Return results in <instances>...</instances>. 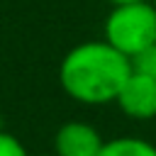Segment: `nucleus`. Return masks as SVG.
I'll return each mask as SVG.
<instances>
[{
    "mask_svg": "<svg viewBox=\"0 0 156 156\" xmlns=\"http://www.w3.org/2000/svg\"><path fill=\"white\" fill-rule=\"evenodd\" d=\"M115 102L119 112L132 119H139V122L154 119L156 117V78L132 71V76L122 85Z\"/></svg>",
    "mask_w": 156,
    "mask_h": 156,
    "instance_id": "nucleus-3",
    "label": "nucleus"
},
{
    "mask_svg": "<svg viewBox=\"0 0 156 156\" xmlns=\"http://www.w3.org/2000/svg\"><path fill=\"white\" fill-rule=\"evenodd\" d=\"M129 61H132V71L156 78V44L146 46L144 51H139V54H136V56H132Z\"/></svg>",
    "mask_w": 156,
    "mask_h": 156,
    "instance_id": "nucleus-6",
    "label": "nucleus"
},
{
    "mask_svg": "<svg viewBox=\"0 0 156 156\" xmlns=\"http://www.w3.org/2000/svg\"><path fill=\"white\" fill-rule=\"evenodd\" d=\"M105 139L95 124L83 119L63 122L54 134V154L56 156H98Z\"/></svg>",
    "mask_w": 156,
    "mask_h": 156,
    "instance_id": "nucleus-4",
    "label": "nucleus"
},
{
    "mask_svg": "<svg viewBox=\"0 0 156 156\" xmlns=\"http://www.w3.org/2000/svg\"><path fill=\"white\" fill-rule=\"evenodd\" d=\"M54 156H56V154H54Z\"/></svg>",
    "mask_w": 156,
    "mask_h": 156,
    "instance_id": "nucleus-9",
    "label": "nucleus"
},
{
    "mask_svg": "<svg viewBox=\"0 0 156 156\" xmlns=\"http://www.w3.org/2000/svg\"><path fill=\"white\" fill-rule=\"evenodd\" d=\"M112 5H132V2H146V0H110Z\"/></svg>",
    "mask_w": 156,
    "mask_h": 156,
    "instance_id": "nucleus-8",
    "label": "nucleus"
},
{
    "mask_svg": "<svg viewBox=\"0 0 156 156\" xmlns=\"http://www.w3.org/2000/svg\"><path fill=\"white\" fill-rule=\"evenodd\" d=\"M98 156H156V144L141 136H115L102 144Z\"/></svg>",
    "mask_w": 156,
    "mask_h": 156,
    "instance_id": "nucleus-5",
    "label": "nucleus"
},
{
    "mask_svg": "<svg viewBox=\"0 0 156 156\" xmlns=\"http://www.w3.org/2000/svg\"><path fill=\"white\" fill-rule=\"evenodd\" d=\"M129 76L132 61L105 39L76 44L58 63L61 90L80 105L115 102Z\"/></svg>",
    "mask_w": 156,
    "mask_h": 156,
    "instance_id": "nucleus-1",
    "label": "nucleus"
},
{
    "mask_svg": "<svg viewBox=\"0 0 156 156\" xmlns=\"http://www.w3.org/2000/svg\"><path fill=\"white\" fill-rule=\"evenodd\" d=\"M0 156H29V151L15 134L0 129Z\"/></svg>",
    "mask_w": 156,
    "mask_h": 156,
    "instance_id": "nucleus-7",
    "label": "nucleus"
},
{
    "mask_svg": "<svg viewBox=\"0 0 156 156\" xmlns=\"http://www.w3.org/2000/svg\"><path fill=\"white\" fill-rule=\"evenodd\" d=\"M102 39L127 58L156 44V5L151 0L112 5L102 24Z\"/></svg>",
    "mask_w": 156,
    "mask_h": 156,
    "instance_id": "nucleus-2",
    "label": "nucleus"
}]
</instances>
